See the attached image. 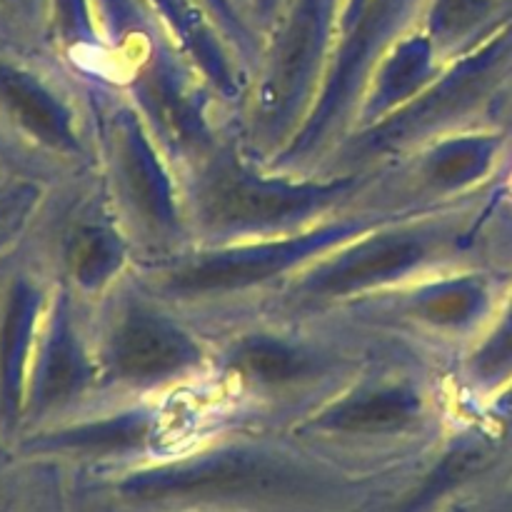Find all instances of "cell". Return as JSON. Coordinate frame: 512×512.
Returning a JSON list of instances; mask_svg holds the SVG:
<instances>
[{"instance_id":"1","label":"cell","mask_w":512,"mask_h":512,"mask_svg":"<svg viewBox=\"0 0 512 512\" xmlns=\"http://www.w3.org/2000/svg\"><path fill=\"white\" fill-rule=\"evenodd\" d=\"M345 183L328 185H285L258 180L235 165H225L208 180L203 193V210L215 225L230 228H255L273 225L303 215L315 205L333 198Z\"/></svg>"},{"instance_id":"2","label":"cell","mask_w":512,"mask_h":512,"mask_svg":"<svg viewBox=\"0 0 512 512\" xmlns=\"http://www.w3.org/2000/svg\"><path fill=\"white\" fill-rule=\"evenodd\" d=\"M350 228L328 230V233H315L308 238L288 240V243L278 245H263L255 250H243V253H228L220 258L203 260V263L185 268L170 278V288L175 290H225V288H240V285L255 283L268 275L278 273V270L288 268L290 263L300 260L303 255L313 253V250L323 248V245L333 243V240L343 238Z\"/></svg>"},{"instance_id":"3","label":"cell","mask_w":512,"mask_h":512,"mask_svg":"<svg viewBox=\"0 0 512 512\" xmlns=\"http://www.w3.org/2000/svg\"><path fill=\"white\" fill-rule=\"evenodd\" d=\"M110 358L125 378H168L198 360V350L165 320L153 315H128L115 330Z\"/></svg>"},{"instance_id":"4","label":"cell","mask_w":512,"mask_h":512,"mask_svg":"<svg viewBox=\"0 0 512 512\" xmlns=\"http://www.w3.org/2000/svg\"><path fill=\"white\" fill-rule=\"evenodd\" d=\"M333 10L335 0H293L283 35H280L275 75L268 93V103L275 110L283 108L300 93V85L308 78L323 48Z\"/></svg>"},{"instance_id":"5","label":"cell","mask_w":512,"mask_h":512,"mask_svg":"<svg viewBox=\"0 0 512 512\" xmlns=\"http://www.w3.org/2000/svg\"><path fill=\"white\" fill-rule=\"evenodd\" d=\"M423 253V243L415 238L375 240V243H368L358 253L348 255L330 270L320 273V278L313 280V290H320V293H350V290L363 288V285L390 278V275L410 268L415 260L423 258Z\"/></svg>"},{"instance_id":"6","label":"cell","mask_w":512,"mask_h":512,"mask_svg":"<svg viewBox=\"0 0 512 512\" xmlns=\"http://www.w3.org/2000/svg\"><path fill=\"white\" fill-rule=\"evenodd\" d=\"M418 410V400L405 390H378L348 400L325 418V425L338 430H388L408 423Z\"/></svg>"},{"instance_id":"7","label":"cell","mask_w":512,"mask_h":512,"mask_svg":"<svg viewBox=\"0 0 512 512\" xmlns=\"http://www.w3.org/2000/svg\"><path fill=\"white\" fill-rule=\"evenodd\" d=\"M123 160L130 190L140 200V208L150 218L158 220V223H170L173 208H170V193L165 188L163 173H160L158 163L153 160V153L143 143L133 123L123 133Z\"/></svg>"},{"instance_id":"8","label":"cell","mask_w":512,"mask_h":512,"mask_svg":"<svg viewBox=\"0 0 512 512\" xmlns=\"http://www.w3.org/2000/svg\"><path fill=\"white\" fill-rule=\"evenodd\" d=\"M498 150L500 140L493 138V135H488V138H463L440 150V155H435L430 173L440 183H470V180L485 175Z\"/></svg>"},{"instance_id":"9","label":"cell","mask_w":512,"mask_h":512,"mask_svg":"<svg viewBox=\"0 0 512 512\" xmlns=\"http://www.w3.org/2000/svg\"><path fill=\"white\" fill-rule=\"evenodd\" d=\"M240 370L263 383H285L308 370V358L273 340H248L235 353Z\"/></svg>"},{"instance_id":"10","label":"cell","mask_w":512,"mask_h":512,"mask_svg":"<svg viewBox=\"0 0 512 512\" xmlns=\"http://www.w3.org/2000/svg\"><path fill=\"white\" fill-rule=\"evenodd\" d=\"M508 10V0H433L430 28L438 38L455 40Z\"/></svg>"},{"instance_id":"11","label":"cell","mask_w":512,"mask_h":512,"mask_svg":"<svg viewBox=\"0 0 512 512\" xmlns=\"http://www.w3.org/2000/svg\"><path fill=\"white\" fill-rule=\"evenodd\" d=\"M430 58H433V45L428 38L405 40L398 53L390 58L383 80H380V105H390L405 98L428 73Z\"/></svg>"},{"instance_id":"12","label":"cell","mask_w":512,"mask_h":512,"mask_svg":"<svg viewBox=\"0 0 512 512\" xmlns=\"http://www.w3.org/2000/svg\"><path fill=\"white\" fill-rule=\"evenodd\" d=\"M485 303H488V293H485L483 283H478V280H460V283H450L448 288L428 295L420 303V308L435 323L458 325L468 323L475 315L483 313Z\"/></svg>"},{"instance_id":"13","label":"cell","mask_w":512,"mask_h":512,"mask_svg":"<svg viewBox=\"0 0 512 512\" xmlns=\"http://www.w3.org/2000/svg\"><path fill=\"white\" fill-rule=\"evenodd\" d=\"M478 370L488 380H498L512 373V303L500 328L495 330L493 338L485 343L483 353L478 355Z\"/></svg>"},{"instance_id":"14","label":"cell","mask_w":512,"mask_h":512,"mask_svg":"<svg viewBox=\"0 0 512 512\" xmlns=\"http://www.w3.org/2000/svg\"><path fill=\"white\" fill-rule=\"evenodd\" d=\"M120 250L118 245L110 238H103V235H93L85 245V258L83 268L85 275L90 278H103V275H110L115 268H118Z\"/></svg>"},{"instance_id":"15","label":"cell","mask_w":512,"mask_h":512,"mask_svg":"<svg viewBox=\"0 0 512 512\" xmlns=\"http://www.w3.org/2000/svg\"><path fill=\"white\" fill-rule=\"evenodd\" d=\"M250 3H253V8L258 10L260 18L270 20L275 15V10H278L280 0H250Z\"/></svg>"}]
</instances>
